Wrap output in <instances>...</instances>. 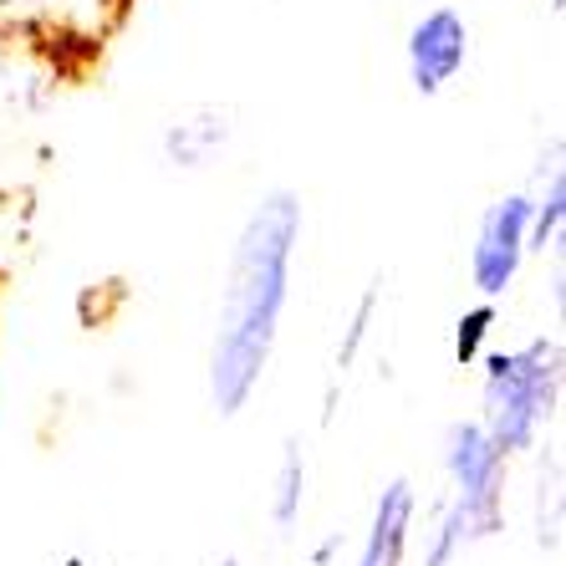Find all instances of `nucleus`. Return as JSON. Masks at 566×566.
Wrapping results in <instances>:
<instances>
[{
    "label": "nucleus",
    "instance_id": "f257e3e1",
    "mask_svg": "<svg viewBox=\"0 0 566 566\" xmlns=\"http://www.w3.org/2000/svg\"><path fill=\"white\" fill-rule=\"evenodd\" d=\"M302 230L306 210L291 189H265L235 230L210 337V403L220 419H240L261 394L291 306Z\"/></svg>",
    "mask_w": 566,
    "mask_h": 566
},
{
    "label": "nucleus",
    "instance_id": "f03ea898",
    "mask_svg": "<svg viewBox=\"0 0 566 566\" xmlns=\"http://www.w3.org/2000/svg\"><path fill=\"white\" fill-rule=\"evenodd\" d=\"M562 343L556 337H526L505 353L480 357V413L490 439L521 460L546 449V429L562 409Z\"/></svg>",
    "mask_w": 566,
    "mask_h": 566
},
{
    "label": "nucleus",
    "instance_id": "7ed1b4c3",
    "mask_svg": "<svg viewBox=\"0 0 566 566\" xmlns=\"http://www.w3.org/2000/svg\"><path fill=\"white\" fill-rule=\"evenodd\" d=\"M449 495L444 501L464 515V526L485 546L505 531V495H511V454H505L480 419H454L439 439Z\"/></svg>",
    "mask_w": 566,
    "mask_h": 566
},
{
    "label": "nucleus",
    "instance_id": "20e7f679",
    "mask_svg": "<svg viewBox=\"0 0 566 566\" xmlns=\"http://www.w3.org/2000/svg\"><path fill=\"white\" fill-rule=\"evenodd\" d=\"M526 230H531V195L526 189H511V195L490 199L485 214L474 220L464 271H470V286L480 302L511 296V286L521 281V271H526V261H531Z\"/></svg>",
    "mask_w": 566,
    "mask_h": 566
},
{
    "label": "nucleus",
    "instance_id": "39448f33",
    "mask_svg": "<svg viewBox=\"0 0 566 566\" xmlns=\"http://www.w3.org/2000/svg\"><path fill=\"white\" fill-rule=\"evenodd\" d=\"M470 66V21L460 6H429L413 15L409 36H403V72L419 97H444Z\"/></svg>",
    "mask_w": 566,
    "mask_h": 566
},
{
    "label": "nucleus",
    "instance_id": "423d86ee",
    "mask_svg": "<svg viewBox=\"0 0 566 566\" xmlns=\"http://www.w3.org/2000/svg\"><path fill=\"white\" fill-rule=\"evenodd\" d=\"M413 526H419V490L409 474H394L373 501L353 566H403L413 546Z\"/></svg>",
    "mask_w": 566,
    "mask_h": 566
},
{
    "label": "nucleus",
    "instance_id": "0eeeda50",
    "mask_svg": "<svg viewBox=\"0 0 566 566\" xmlns=\"http://www.w3.org/2000/svg\"><path fill=\"white\" fill-rule=\"evenodd\" d=\"M230 138H235V123H230L224 107H195V113H185V118L164 123V133H158V154H164L169 169L199 174V169H210L214 158L230 148Z\"/></svg>",
    "mask_w": 566,
    "mask_h": 566
},
{
    "label": "nucleus",
    "instance_id": "6e6552de",
    "mask_svg": "<svg viewBox=\"0 0 566 566\" xmlns=\"http://www.w3.org/2000/svg\"><path fill=\"white\" fill-rule=\"evenodd\" d=\"M378 306H382V281H368L363 296L353 302V316H347L343 337H337V353H332V368H327V394H322V423L337 419V403H343V388L347 378L357 373L363 363V347L373 337V322H378Z\"/></svg>",
    "mask_w": 566,
    "mask_h": 566
},
{
    "label": "nucleus",
    "instance_id": "1a4fd4ad",
    "mask_svg": "<svg viewBox=\"0 0 566 566\" xmlns=\"http://www.w3.org/2000/svg\"><path fill=\"white\" fill-rule=\"evenodd\" d=\"M306 449L302 439H286L281 444V460H276V474H271V526L281 536L302 526V511H306Z\"/></svg>",
    "mask_w": 566,
    "mask_h": 566
},
{
    "label": "nucleus",
    "instance_id": "9d476101",
    "mask_svg": "<svg viewBox=\"0 0 566 566\" xmlns=\"http://www.w3.org/2000/svg\"><path fill=\"white\" fill-rule=\"evenodd\" d=\"M536 546L546 556L562 552V454H546L536 474Z\"/></svg>",
    "mask_w": 566,
    "mask_h": 566
},
{
    "label": "nucleus",
    "instance_id": "9b49d317",
    "mask_svg": "<svg viewBox=\"0 0 566 566\" xmlns=\"http://www.w3.org/2000/svg\"><path fill=\"white\" fill-rule=\"evenodd\" d=\"M495 322H501L495 302H474L454 316V363L460 368H480V357L490 353V337H495Z\"/></svg>",
    "mask_w": 566,
    "mask_h": 566
},
{
    "label": "nucleus",
    "instance_id": "f8f14e48",
    "mask_svg": "<svg viewBox=\"0 0 566 566\" xmlns=\"http://www.w3.org/2000/svg\"><path fill=\"white\" fill-rule=\"evenodd\" d=\"M62 0H0V15L6 21H31V15H52Z\"/></svg>",
    "mask_w": 566,
    "mask_h": 566
},
{
    "label": "nucleus",
    "instance_id": "ddd939ff",
    "mask_svg": "<svg viewBox=\"0 0 566 566\" xmlns=\"http://www.w3.org/2000/svg\"><path fill=\"white\" fill-rule=\"evenodd\" d=\"M337 552H343V536H322L306 556V566H337Z\"/></svg>",
    "mask_w": 566,
    "mask_h": 566
},
{
    "label": "nucleus",
    "instance_id": "4468645a",
    "mask_svg": "<svg viewBox=\"0 0 566 566\" xmlns=\"http://www.w3.org/2000/svg\"><path fill=\"white\" fill-rule=\"evenodd\" d=\"M214 566H240V556H220V562H214Z\"/></svg>",
    "mask_w": 566,
    "mask_h": 566
}]
</instances>
